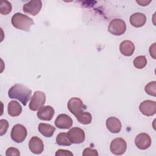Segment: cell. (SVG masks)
Segmentation results:
<instances>
[{
    "label": "cell",
    "mask_w": 156,
    "mask_h": 156,
    "mask_svg": "<svg viewBox=\"0 0 156 156\" xmlns=\"http://www.w3.org/2000/svg\"><path fill=\"white\" fill-rule=\"evenodd\" d=\"M29 148L32 153L40 154L44 150L43 142L38 136H32L29 142Z\"/></svg>",
    "instance_id": "4fadbf2b"
},
{
    "label": "cell",
    "mask_w": 156,
    "mask_h": 156,
    "mask_svg": "<svg viewBox=\"0 0 156 156\" xmlns=\"http://www.w3.org/2000/svg\"><path fill=\"white\" fill-rule=\"evenodd\" d=\"M27 132L26 128L20 124H15L12 129L10 136L16 143H20L24 141L27 136Z\"/></svg>",
    "instance_id": "5b68a950"
},
{
    "label": "cell",
    "mask_w": 156,
    "mask_h": 156,
    "mask_svg": "<svg viewBox=\"0 0 156 156\" xmlns=\"http://www.w3.org/2000/svg\"><path fill=\"white\" fill-rule=\"evenodd\" d=\"M11 22L15 28L26 32H29L30 27L34 24V22L31 18L21 13H16L13 15Z\"/></svg>",
    "instance_id": "7a4b0ae2"
},
{
    "label": "cell",
    "mask_w": 156,
    "mask_h": 156,
    "mask_svg": "<svg viewBox=\"0 0 156 156\" xmlns=\"http://www.w3.org/2000/svg\"><path fill=\"white\" fill-rule=\"evenodd\" d=\"M12 11V5L7 1L2 0L0 6V13L2 15H7Z\"/></svg>",
    "instance_id": "603a6c76"
},
{
    "label": "cell",
    "mask_w": 156,
    "mask_h": 156,
    "mask_svg": "<svg viewBox=\"0 0 156 156\" xmlns=\"http://www.w3.org/2000/svg\"><path fill=\"white\" fill-rule=\"evenodd\" d=\"M55 125L59 129H68L73 125V119L66 114H60L56 118Z\"/></svg>",
    "instance_id": "7c38bea8"
},
{
    "label": "cell",
    "mask_w": 156,
    "mask_h": 156,
    "mask_svg": "<svg viewBox=\"0 0 156 156\" xmlns=\"http://www.w3.org/2000/svg\"><path fill=\"white\" fill-rule=\"evenodd\" d=\"M38 129V131L45 137H51L55 130V128L54 127L46 123L39 124Z\"/></svg>",
    "instance_id": "d6986e66"
},
{
    "label": "cell",
    "mask_w": 156,
    "mask_h": 156,
    "mask_svg": "<svg viewBox=\"0 0 156 156\" xmlns=\"http://www.w3.org/2000/svg\"><path fill=\"white\" fill-rule=\"evenodd\" d=\"M106 127L110 132L117 133L121 131L122 125L120 120L118 118L112 116L109 117L106 120Z\"/></svg>",
    "instance_id": "9a60e30c"
},
{
    "label": "cell",
    "mask_w": 156,
    "mask_h": 156,
    "mask_svg": "<svg viewBox=\"0 0 156 156\" xmlns=\"http://www.w3.org/2000/svg\"><path fill=\"white\" fill-rule=\"evenodd\" d=\"M144 90L147 94L152 96H156V82L152 81L148 83L144 88Z\"/></svg>",
    "instance_id": "cb8c5ba5"
},
{
    "label": "cell",
    "mask_w": 156,
    "mask_h": 156,
    "mask_svg": "<svg viewBox=\"0 0 156 156\" xmlns=\"http://www.w3.org/2000/svg\"><path fill=\"white\" fill-rule=\"evenodd\" d=\"M67 106L69 112L74 116L86 108L82 101L78 98H71L68 102Z\"/></svg>",
    "instance_id": "ba28073f"
},
{
    "label": "cell",
    "mask_w": 156,
    "mask_h": 156,
    "mask_svg": "<svg viewBox=\"0 0 156 156\" xmlns=\"http://www.w3.org/2000/svg\"><path fill=\"white\" fill-rule=\"evenodd\" d=\"M9 127V122L5 119L0 120V135L2 136L7 132Z\"/></svg>",
    "instance_id": "d4e9b609"
},
{
    "label": "cell",
    "mask_w": 156,
    "mask_h": 156,
    "mask_svg": "<svg viewBox=\"0 0 156 156\" xmlns=\"http://www.w3.org/2000/svg\"><path fill=\"white\" fill-rule=\"evenodd\" d=\"M149 53L151 56H152L154 58H155V43H154L152 46H151L149 48Z\"/></svg>",
    "instance_id": "f1b7e54d"
},
{
    "label": "cell",
    "mask_w": 156,
    "mask_h": 156,
    "mask_svg": "<svg viewBox=\"0 0 156 156\" xmlns=\"http://www.w3.org/2000/svg\"><path fill=\"white\" fill-rule=\"evenodd\" d=\"M138 4H139L140 5H142V6H146V5H147L151 1H136Z\"/></svg>",
    "instance_id": "f546056e"
},
{
    "label": "cell",
    "mask_w": 156,
    "mask_h": 156,
    "mask_svg": "<svg viewBox=\"0 0 156 156\" xmlns=\"http://www.w3.org/2000/svg\"><path fill=\"white\" fill-rule=\"evenodd\" d=\"M146 22V15L140 12H136L130 16V24L135 27H140L145 24Z\"/></svg>",
    "instance_id": "2e32d148"
},
{
    "label": "cell",
    "mask_w": 156,
    "mask_h": 156,
    "mask_svg": "<svg viewBox=\"0 0 156 156\" xmlns=\"http://www.w3.org/2000/svg\"><path fill=\"white\" fill-rule=\"evenodd\" d=\"M110 149L112 153L115 155H122L127 149L126 141L122 138H115L110 143Z\"/></svg>",
    "instance_id": "8992f818"
},
{
    "label": "cell",
    "mask_w": 156,
    "mask_h": 156,
    "mask_svg": "<svg viewBox=\"0 0 156 156\" xmlns=\"http://www.w3.org/2000/svg\"><path fill=\"white\" fill-rule=\"evenodd\" d=\"M108 30L114 35H121L126 30V23L119 18L113 19L109 23Z\"/></svg>",
    "instance_id": "3957f363"
},
{
    "label": "cell",
    "mask_w": 156,
    "mask_h": 156,
    "mask_svg": "<svg viewBox=\"0 0 156 156\" xmlns=\"http://www.w3.org/2000/svg\"><path fill=\"white\" fill-rule=\"evenodd\" d=\"M42 7L41 1L40 0H32L29 2L24 4L23 7L24 12L30 14L32 15H36L38 14Z\"/></svg>",
    "instance_id": "30bf717a"
},
{
    "label": "cell",
    "mask_w": 156,
    "mask_h": 156,
    "mask_svg": "<svg viewBox=\"0 0 156 156\" xmlns=\"http://www.w3.org/2000/svg\"><path fill=\"white\" fill-rule=\"evenodd\" d=\"M56 143L59 146H70L72 143L67 136V133L60 132L56 137Z\"/></svg>",
    "instance_id": "44dd1931"
},
{
    "label": "cell",
    "mask_w": 156,
    "mask_h": 156,
    "mask_svg": "<svg viewBox=\"0 0 156 156\" xmlns=\"http://www.w3.org/2000/svg\"><path fill=\"white\" fill-rule=\"evenodd\" d=\"M56 156H63V155H73V154L68 150L65 149H58L56 151L55 154Z\"/></svg>",
    "instance_id": "83f0119b"
},
{
    "label": "cell",
    "mask_w": 156,
    "mask_h": 156,
    "mask_svg": "<svg viewBox=\"0 0 156 156\" xmlns=\"http://www.w3.org/2000/svg\"><path fill=\"white\" fill-rule=\"evenodd\" d=\"M119 51L121 53L125 56H130L135 51V45L130 40H124L119 45Z\"/></svg>",
    "instance_id": "e0dca14e"
},
{
    "label": "cell",
    "mask_w": 156,
    "mask_h": 156,
    "mask_svg": "<svg viewBox=\"0 0 156 156\" xmlns=\"http://www.w3.org/2000/svg\"><path fill=\"white\" fill-rule=\"evenodd\" d=\"M82 155L83 156H88V155L96 156V155H98V153L96 149H93L90 147H87L83 150Z\"/></svg>",
    "instance_id": "484cf974"
},
{
    "label": "cell",
    "mask_w": 156,
    "mask_h": 156,
    "mask_svg": "<svg viewBox=\"0 0 156 156\" xmlns=\"http://www.w3.org/2000/svg\"><path fill=\"white\" fill-rule=\"evenodd\" d=\"M67 136L73 144H80L85 138L84 131L79 127H73L67 133Z\"/></svg>",
    "instance_id": "52a82bcc"
},
{
    "label": "cell",
    "mask_w": 156,
    "mask_h": 156,
    "mask_svg": "<svg viewBox=\"0 0 156 156\" xmlns=\"http://www.w3.org/2000/svg\"><path fill=\"white\" fill-rule=\"evenodd\" d=\"M139 110L145 116H152L156 113V103L151 100L144 101L140 104Z\"/></svg>",
    "instance_id": "9c48e42d"
},
{
    "label": "cell",
    "mask_w": 156,
    "mask_h": 156,
    "mask_svg": "<svg viewBox=\"0 0 156 156\" xmlns=\"http://www.w3.org/2000/svg\"><path fill=\"white\" fill-rule=\"evenodd\" d=\"M77 121L82 124H89L92 120V116L89 112H85L83 111L79 113L76 116Z\"/></svg>",
    "instance_id": "ffe728a7"
},
{
    "label": "cell",
    "mask_w": 156,
    "mask_h": 156,
    "mask_svg": "<svg viewBox=\"0 0 156 156\" xmlns=\"http://www.w3.org/2000/svg\"><path fill=\"white\" fill-rule=\"evenodd\" d=\"M32 94V90L26 86L16 83L12 86L8 91V96L11 99L20 101L24 106L27 104Z\"/></svg>",
    "instance_id": "6da1fadb"
},
{
    "label": "cell",
    "mask_w": 156,
    "mask_h": 156,
    "mask_svg": "<svg viewBox=\"0 0 156 156\" xmlns=\"http://www.w3.org/2000/svg\"><path fill=\"white\" fill-rule=\"evenodd\" d=\"M38 118L43 121H51L54 115V110L50 105L42 107L37 112Z\"/></svg>",
    "instance_id": "5bb4252c"
},
{
    "label": "cell",
    "mask_w": 156,
    "mask_h": 156,
    "mask_svg": "<svg viewBox=\"0 0 156 156\" xmlns=\"http://www.w3.org/2000/svg\"><path fill=\"white\" fill-rule=\"evenodd\" d=\"M135 144L138 149L144 150L151 145V138L147 133H141L135 137Z\"/></svg>",
    "instance_id": "8fae6325"
},
{
    "label": "cell",
    "mask_w": 156,
    "mask_h": 156,
    "mask_svg": "<svg viewBox=\"0 0 156 156\" xmlns=\"http://www.w3.org/2000/svg\"><path fill=\"white\" fill-rule=\"evenodd\" d=\"M5 155L7 156H11V155L19 156V155H20V153L18 149H16L15 147H9L7 149Z\"/></svg>",
    "instance_id": "4316f807"
},
{
    "label": "cell",
    "mask_w": 156,
    "mask_h": 156,
    "mask_svg": "<svg viewBox=\"0 0 156 156\" xmlns=\"http://www.w3.org/2000/svg\"><path fill=\"white\" fill-rule=\"evenodd\" d=\"M8 113L11 116H19L22 112V107L20 104L16 101H11L7 106Z\"/></svg>",
    "instance_id": "ac0fdd59"
},
{
    "label": "cell",
    "mask_w": 156,
    "mask_h": 156,
    "mask_svg": "<svg viewBox=\"0 0 156 156\" xmlns=\"http://www.w3.org/2000/svg\"><path fill=\"white\" fill-rule=\"evenodd\" d=\"M46 101L45 94L40 91H36L31 98L29 108L32 111H37L43 107Z\"/></svg>",
    "instance_id": "277c9868"
},
{
    "label": "cell",
    "mask_w": 156,
    "mask_h": 156,
    "mask_svg": "<svg viewBox=\"0 0 156 156\" xmlns=\"http://www.w3.org/2000/svg\"><path fill=\"white\" fill-rule=\"evenodd\" d=\"M147 64V59L144 55H140L133 60V65L138 69H143Z\"/></svg>",
    "instance_id": "7402d4cb"
}]
</instances>
